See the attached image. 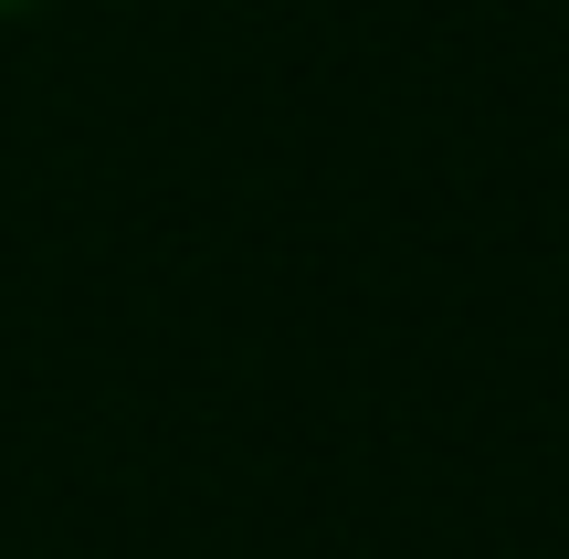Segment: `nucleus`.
Instances as JSON below:
<instances>
[{"mask_svg":"<svg viewBox=\"0 0 569 559\" xmlns=\"http://www.w3.org/2000/svg\"><path fill=\"white\" fill-rule=\"evenodd\" d=\"M11 11H42V0H0V21H11Z\"/></svg>","mask_w":569,"mask_h":559,"instance_id":"f257e3e1","label":"nucleus"}]
</instances>
